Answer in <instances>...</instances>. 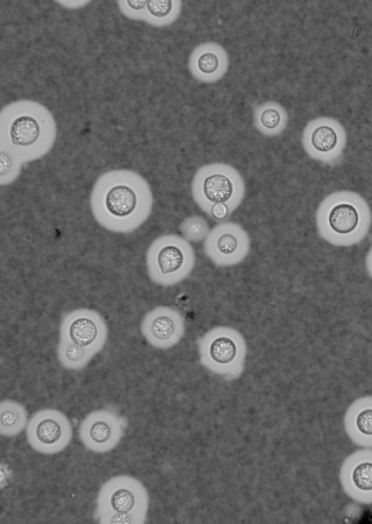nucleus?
Segmentation results:
<instances>
[{
  "label": "nucleus",
  "instance_id": "nucleus-1",
  "mask_svg": "<svg viewBox=\"0 0 372 524\" xmlns=\"http://www.w3.org/2000/svg\"><path fill=\"white\" fill-rule=\"evenodd\" d=\"M370 224L369 205L350 191L327 196L317 211L319 235L336 246L360 243L367 236Z\"/></svg>",
  "mask_w": 372,
  "mask_h": 524
},
{
  "label": "nucleus",
  "instance_id": "nucleus-2",
  "mask_svg": "<svg viewBox=\"0 0 372 524\" xmlns=\"http://www.w3.org/2000/svg\"><path fill=\"white\" fill-rule=\"evenodd\" d=\"M200 363L211 373L227 380L239 378L245 371L247 343L238 330L217 327L199 339Z\"/></svg>",
  "mask_w": 372,
  "mask_h": 524
},
{
  "label": "nucleus",
  "instance_id": "nucleus-3",
  "mask_svg": "<svg viewBox=\"0 0 372 524\" xmlns=\"http://www.w3.org/2000/svg\"><path fill=\"white\" fill-rule=\"evenodd\" d=\"M196 257L184 239L169 236L157 240L148 252L147 268L155 285L173 287L184 281L195 268Z\"/></svg>",
  "mask_w": 372,
  "mask_h": 524
},
{
  "label": "nucleus",
  "instance_id": "nucleus-4",
  "mask_svg": "<svg viewBox=\"0 0 372 524\" xmlns=\"http://www.w3.org/2000/svg\"><path fill=\"white\" fill-rule=\"evenodd\" d=\"M192 193L206 212L216 204H227L235 210L245 196V183L234 168L214 164L199 169L193 180Z\"/></svg>",
  "mask_w": 372,
  "mask_h": 524
},
{
  "label": "nucleus",
  "instance_id": "nucleus-5",
  "mask_svg": "<svg viewBox=\"0 0 372 524\" xmlns=\"http://www.w3.org/2000/svg\"><path fill=\"white\" fill-rule=\"evenodd\" d=\"M149 494L140 480L118 476L100 488L96 518L99 523L113 515H135L147 521Z\"/></svg>",
  "mask_w": 372,
  "mask_h": 524
},
{
  "label": "nucleus",
  "instance_id": "nucleus-6",
  "mask_svg": "<svg viewBox=\"0 0 372 524\" xmlns=\"http://www.w3.org/2000/svg\"><path fill=\"white\" fill-rule=\"evenodd\" d=\"M28 444L42 455H56L66 450L73 439V426L66 414L56 409L35 413L26 429Z\"/></svg>",
  "mask_w": 372,
  "mask_h": 524
},
{
  "label": "nucleus",
  "instance_id": "nucleus-7",
  "mask_svg": "<svg viewBox=\"0 0 372 524\" xmlns=\"http://www.w3.org/2000/svg\"><path fill=\"white\" fill-rule=\"evenodd\" d=\"M109 337L104 317L90 309L70 311L62 318L60 341L83 346L98 354L104 349Z\"/></svg>",
  "mask_w": 372,
  "mask_h": 524
},
{
  "label": "nucleus",
  "instance_id": "nucleus-8",
  "mask_svg": "<svg viewBox=\"0 0 372 524\" xmlns=\"http://www.w3.org/2000/svg\"><path fill=\"white\" fill-rule=\"evenodd\" d=\"M125 434L123 419L112 410H96L82 421L80 438L84 448L107 453L117 448Z\"/></svg>",
  "mask_w": 372,
  "mask_h": 524
},
{
  "label": "nucleus",
  "instance_id": "nucleus-9",
  "mask_svg": "<svg viewBox=\"0 0 372 524\" xmlns=\"http://www.w3.org/2000/svg\"><path fill=\"white\" fill-rule=\"evenodd\" d=\"M345 146L346 133L335 120L318 118L306 125L303 147L313 160L328 164L340 157Z\"/></svg>",
  "mask_w": 372,
  "mask_h": 524
},
{
  "label": "nucleus",
  "instance_id": "nucleus-10",
  "mask_svg": "<svg viewBox=\"0 0 372 524\" xmlns=\"http://www.w3.org/2000/svg\"><path fill=\"white\" fill-rule=\"evenodd\" d=\"M249 237L241 226L223 224L217 226L206 238L205 252L220 267L241 264L248 256Z\"/></svg>",
  "mask_w": 372,
  "mask_h": 524
},
{
  "label": "nucleus",
  "instance_id": "nucleus-11",
  "mask_svg": "<svg viewBox=\"0 0 372 524\" xmlns=\"http://www.w3.org/2000/svg\"><path fill=\"white\" fill-rule=\"evenodd\" d=\"M140 329L150 346L169 350L182 341L185 321L180 311L170 307H157L143 317Z\"/></svg>",
  "mask_w": 372,
  "mask_h": 524
},
{
  "label": "nucleus",
  "instance_id": "nucleus-12",
  "mask_svg": "<svg viewBox=\"0 0 372 524\" xmlns=\"http://www.w3.org/2000/svg\"><path fill=\"white\" fill-rule=\"evenodd\" d=\"M340 483L350 499L372 505V449L356 451L345 459L340 470Z\"/></svg>",
  "mask_w": 372,
  "mask_h": 524
},
{
  "label": "nucleus",
  "instance_id": "nucleus-13",
  "mask_svg": "<svg viewBox=\"0 0 372 524\" xmlns=\"http://www.w3.org/2000/svg\"><path fill=\"white\" fill-rule=\"evenodd\" d=\"M100 211L107 218L124 222L133 219L142 209L141 191L133 183L118 181L110 183L99 196Z\"/></svg>",
  "mask_w": 372,
  "mask_h": 524
},
{
  "label": "nucleus",
  "instance_id": "nucleus-14",
  "mask_svg": "<svg viewBox=\"0 0 372 524\" xmlns=\"http://www.w3.org/2000/svg\"><path fill=\"white\" fill-rule=\"evenodd\" d=\"M346 434L355 445L372 449V396H363L350 405L345 414Z\"/></svg>",
  "mask_w": 372,
  "mask_h": 524
},
{
  "label": "nucleus",
  "instance_id": "nucleus-15",
  "mask_svg": "<svg viewBox=\"0 0 372 524\" xmlns=\"http://www.w3.org/2000/svg\"><path fill=\"white\" fill-rule=\"evenodd\" d=\"M226 54L216 45H205L193 55V70L203 80H217L226 70Z\"/></svg>",
  "mask_w": 372,
  "mask_h": 524
},
{
  "label": "nucleus",
  "instance_id": "nucleus-16",
  "mask_svg": "<svg viewBox=\"0 0 372 524\" xmlns=\"http://www.w3.org/2000/svg\"><path fill=\"white\" fill-rule=\"evenodd\" d=\"M288 112L281 104L269 102L256 111V126L268 137H276L282 134L288 127Z\"/></svg>",
  "mask_w": 372,
  "mask_h": 524
},
{
  "label": "nucleus",
  "instance_id": "nucleus-17",
  "mask_svg": "<svg viewBox=\"0 0 372 524\" xmlns=\"http://www.w3.org/2000/svg\"><path fill=\"white\" fill-rule=\"evenodd\" d=\"M28 422L27 410L19 402L4 400L0 403V435L16 437L27 429Z\"/></svg>",
  "mask_w": 372,
  "mask_h": 524
},
{
  "label": "nucleus",
  "instance_id": "nucleus-18",
  "mask_svg": "<svg viewBox=\"0 0 372 524\" xmlns=\"http://www.w3.org/2000/svg\"><path fill=\"white\" fill-rule=\"evenodd\" d=\"M41 129L38 120L31 116H20L13 120L10 127V140L19 148L31 147L38 143Z\"/></svg>",
  "mask_w": 372,
  "mask_h": 524
},
{
  "label": "nucleus",
  "instance_id": "nucleus-19",
  "mask_svg": "<svg viewBox=\"0 0 372 524\" xmlns=\"http://www.w3.org/2000/svg\"><path fill=\"white\" fill-rule=\"evenodd\" d=\"M95 356V352L66 341H60L59 348H57V357L61 365L69 371L83 370Z\"/></svg>",
  "mask_w": 372,
  "mask_h": 524
},
{
  "label": "nucleus",
  "instance_id": "nucleus-20",
  "mask_svg": "<svg viewBox=\"0 0 372 524\" xmlns=\"http://www.w3.org/2000/svg\"><path fill=\"white\" fill-rule=\"evenodd\" d=\"M181 230L184 237L190 242H202L209 237L211 232L205 219L198 216L186 218L181 225Z\"/></svg>",
  "mask_w": 372,
  "mask_h": 524
},
{
  "label": "nucleus",
  "instance_id": "nucleus-21",
  "mask_svg": "<svg viewBox=\"0 0 372 524\" xmlns=\"http://www.w3.org/2000/svg\"><path fill=\"white\" fill-rule=\"evenodd\" d=\"M174 2H171V0H152V2L147 3V9L152 16L155 18H166L173 12L174 10Z\"/></svg>",
  "mask_w": 372,
  "mask_h": 524
},
{
  "label": "nucleus",
  "instance_id": "nucleus-22",
  "mask_svg": "<svg viewBox=\"0 0 372 524\" xmlns=\"http://www.w3.org/2000/svg\"><path fill=\"white\" fill-rule=\"evenodd\" d=\"M233 209L227 204H216L207 212L214 219V221L223 222L231 216Z\"/></svg>",
  "mask_w": 372,
  "mask_h": 524
},
{
  "label": "nucleus",
  "instance_id": "nucleus-23",
  "mask_svg": "<svg viewBox=\"0 0 372 524\" xmlns=\"http://www.w3.org/2000/svg\"><path fill=\"white\" fill-rule=\"evenodd\" d=\"M14 160L12 155L7 151L0 152V176L2 179H5L6 176H9L13 171Z\"/></svg>",
  "mask_w": 372,
  "mask_h": 524
},
{
  "label": "nucleus",
  "instance_id": "nucleus-24",
  "mask_svg": "<svg viewBox=\"0 0 372 524\" xmlns=\"http://www.w3.org/2000/svg\"><path fill=\"white\" fill-rule=\"evenodd\" d=\"M127 4L137 11L142 10L143 7L147 6V2H127Z\"/></svg>",
  "mask_w": 372,
  "mask_h": 524
},
{
  "label": "nucleus",
  "instance_id": "nucleus-25",
  "mask_svg": "<svg viewBox=\"0 0 372 524\" xmlns=\"http://www.w3.org/2000/svg\"><path fill=\"white\" fill-rule=\"evenodd\" d=\"M367 271L370 275V278L372 279V249L370 250L368 257H367Z\"/></svg>",
  "mask_w": 372,
  "mask_h": 524
}]
</instances>
